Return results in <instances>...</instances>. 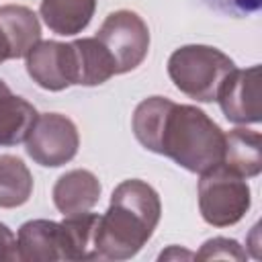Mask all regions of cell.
Wrapping results in <instances>:
<instances>
[{
    "mask_svg": "<svg viewBox=\"0 0 262 262\" xmlns=\"http://www.w3.org/2000/svg\"><path fill=\"white\" fill-rule=\"evenodd\" d=\"M137 141L156 154L172 158L188 172L203 174L223 158L225 133L201 108L151 96L133 113Z\"/></svg>",
    "mask_w": 262,
    "mask_h": 262,
    "instance_id": "obj_1",
    "label": "cell"
},
{
    "mask_svg": "<svg viewBox=\"0 0 262 262\" xmlns=\"http://www.w3.org/2000/svg\"><path fill=\"white\" fill-rule=\"evenodd\" d=\"M80 137L76 125L59 113L37 117L35 127L27 137V154L41 166L57 168L68 164L78 154Z\"/></svg>",
    "mask_w": 262,
    "mask_h": 262,
    "instance_id": "obj_6",
    "label": "cell"
},
{
    "mask_svg": "<svg viewBox=\"0 0 262 262\" xmlns=\"http://www.w3.org/2000/svg\"><path fill=\"white\" fill-rule=\"evenodd\" d=\"M203 2L229 16H250L258 12L262 6V0H203Z\"/></svg>",
    "mask_w": 262,
    "mask_h": 262,
    "instance_id": "obj_19",
    "label": "cell"
},
{
    "mask_svg": "<svg viewBox=\"0 0 262 262\" xmlns=\"http://www.w3.org/2000/svg\"><path fill=\"white\" fill-rule=\"evenodd\" d=\"M96 39L108 51L117 74L135 70L145 59L149 49L147 25L137 12L131 10L111 12L100 25Z\"/></svg>",
    "mask_w": 262,
    "mask_h": 262,
    "instance_id": "obj_5",
    "label": "cell"
},
{
    "mask_svg": "<svg viewBox=\"0 0 262 262\" xmlns=\"http://www.w3.org/2000/svg\"><path fill=\"white\" fill-rule=\"evenodd\" d=\"M162 205L158 192L143 180L121 182L111 196V207L98 219V260H127L151 237L160 221Z\"/></svg>",
    "mask_w": 262,
    "mask_h": 262,
    "instance_id": "obj_2",
    "label": "cell"
},
{
    "mask_svg": "<svg viewBox=\"0 0 262 262\" xmlns=\"http://www.w3.org/2000/svg\"><path fill=\"white\" fill-rule=\"evenodd\" d=\"M0 31L10 47V59L27 57V53L41 39V27L37 14L27 6H16V4L0 6Z\"/></svg>",
    "mask_w": 262,
    "mask_h": 262,
    "instance_id": "obj_12",
    "label": "cell"
},
{
    "mask_svg": "<svg viewBox=\"0 0 262 262\" xmlns=\"http://www.w3.org/2000/svg\"><path fill=\"white\" fill-rule=\"evenodd\" d=\"M18 254L27 262L66 260V235L61 223L35 219L18 229Z\"/></svg>",
    "mask_w": 262,
    "mask_h": 262,
    "instance_id": "obj_10",
    "label": "cell"
},
{
    "mask_svg": "<svg viewBox=\"0 0 262 262\" xmlns=\"http://www.w3.org/2000/svg\"><path fill=\"white\" fill-rule=\"evenodd\" d=\"M96 0H41V16L57 35H76L88 27Z\"/></svg>",
    "mask_w": 262,
    "mask_h": 262,
    "instance_id": "obj_14",
    "label": "cell"
},
{
    "mask_svg": "<svg viewBox=\"0 0 262 262\" xmlns=\"http://www.w3.org/2000/svg\"><path fill=\"white\" fill-rule=\"evenodd\" d=\"M199 260H215V258H233V260H244L246 252L239 248L237 242L227 239V237H215L203 244L201 252L196 254Z\"/></svg>",
    "mask_w": 262,
    "mask_h": 262,
    "instance_id": "obj_18",
    "label": "cell"
},
{
    "mask_svg": "<svg viewBox=\"0 0 262 262\" xmlns=\"http://www.w3.org/2000/svg\"><path fill=\"white\" fill-rule=\"evenodd\" d=\"M6 94H10V88L0 80V98H2V96H6Z\"/></svg>",
    "mask_w": 262,
    "mask_h": 262,
    "instance_id": "obj_22",
    "label": "cell"
},
{
    "mask_svg": "<svg viewBox=\"0 0 262 262\" xmlns=\"http://www.w3.org/2000/svg\"><path fill=\"white\" fill-rule=\"evenodd\" d=\"M199 209L209 225L227 227L237 223L250 209V186L246 178L223 164L203 172L199 180Z\"/></svg>",
    "mask_w": 262,
    "mask_h": 262,
    "instance_id": "obj_4",
    "label": "cell"
},
{
    "mask_svg": "<svg viewBox=\"0 0 262 262\" xmlns=\"http://www.w3.org/2000/svg\"><path fill=\"white\" fill-rule=\"evenodd\" d=\"M37 123V111L20 96L6 94L0 98V145H16L27 141Z\"/></svg>",
    "mask_w": 262,
    "mask_h": 262,
    "instance_id": "obj_16",
    "label": "cell"
},
{
    "mask_svg": "<svg viewBox=\"0 0 262 262\" xmlns=\"http://www.w3.org/2000/svg\"><path fill=\"white\" fill-rule=\"evenodd\" d=\"M6 59H10V47H8V43H6L4 35H2V31H0V63L6 61Z\"/></svg>",
    "mask_w": 262,
    "mask_h": 262,
    "instance_id": "obj_21",
    "label": "cell"
},
{
    "mask_svg": "<svg viewBox=\"0 0 262 262\" xmlns=\"http://www.w3.org/2000/svg\"><path fill=\"white\" fill-rule=\"evenodd\" d=\"M100 215L78 213L61 221L66 235V260H96V229Z\"/></svg>",
    "mask_w": 262,
    "mask_h": 262,
    "instance_id": "obj_15",
    "label": "cell"
},
{
    "mask_svg": "<svg viewBox=\"0 0 262 262\" xmlns=\"http://www.w3.org/2000/svg\"><path fill=\"white\" fill-rule=\"evenodd\" d=\"M100 196V182L88 170H72L57 178L53 186V203L59 213L78 215L90 211Z\"/></svg>",
    "mask_w": 262,
    "mask_h": 262,
    "instance_id": "obj_11",
    "label": "cell"
},
{
    "mask_svg": "<svg viewBox=\"0 0 262 262\" xmlns=\"http://www.w3.org/2000/svg\"><path fill=\"white\" fill-rule=\"evenodd\" d=\"M221 164L231 172L252 178L262 170V137L258 131L233 129L225 135Z\"/></svg>",
    "mask_w": 262,
    "mask_h": 262,
    "instance_id": "obj_13",
    "label": "cell"
},
{
    "mask_svg": "<svg viewBox=\"0 0 262 262\" xmlns=\"http://www.w3.org/2000/svg\"><path fill=\"white\" fill-rule=\"evenodd\" d=\"M27 72L45 90H63L72 86L68 43L39 41L27 53Z\"/></svg>",
    "mask_w": 262,
    "mask_h": 262,
    "instance_id": "obj_9",
    "label": "cell"
},
{
    "mask_svg": "<svg viewBox=\"0 0 262 262\" xmlns=\"http://www.w3.org/2000/svg\"><path fill=\"white\" fill-rule=\"evenodd\" d=\"M223 115L231 123L248 125L262 119L260 104V66L248 70H231L219 86L217 98Z\"/></svg>",
    "mask_w": 262,
    "mask_h": 262,
    "instance_id": "obj_7",
    "label": "cell"
},
{
    "mask_svg": "<svg viewBox=\"0 0 262 262\" xmlns=\"http://www.w3.org/2000/svg\"><path fill=\"white\" fill-rule=\"evenodd\" d=\"M0 260H6V262L20 260L18 239H16V235L4 223H0Z\"/></svg>",
    "mask_w": 262,
    "mask_h": 262,
    "instance_id": "obj_20",
    "label": "cell"
},
{
    "mask_svg": "<svg viewBox=\"0 0 262 262\" xmlns=\"http://www.w3.org/2000/svg\"><path fill=\"white\" fill-rule=\"evenodd\" d=\"M33 176L16 156H0V207L14 209L29 201Z\"/></svg>",
    "mask_w": 262,
    "mask_h": 262,
    "instance_id": "obj_17",
    "label": "cell"
},
{
    "mask_svg": "<svg viewBox=\"0 0 262 262\" xmlns=\"http://www.w3.org/2000/svg\"><path fill=\"white\" fill-rule=\"evenodd\" d=\"M70 53V78L72 84L98 86L115 76V63L96 37L76 39L68 43Z\"/></svg>",
    "mask_w": 262,
    "mask_h": 262,
    "instance_id": "obj_8",
    "label": "cell"
},
{
    "mask_svg": "<svg viewBox=\"0 0 262 262\" xmlns=\"http://www.w3.org/2000/svg\"><path fill=\"white\" fill-rule=\"evenodd\" d=\"M235 63L223 51L209 45H184L168 59V74L174 86L199 102L217 98L219 86Z\"/></svg>",
    "mask_w": 262,
    "mask_h": 262,
    "instance_id": "obj_3",
    "label": "cell"
}]
</instances>
